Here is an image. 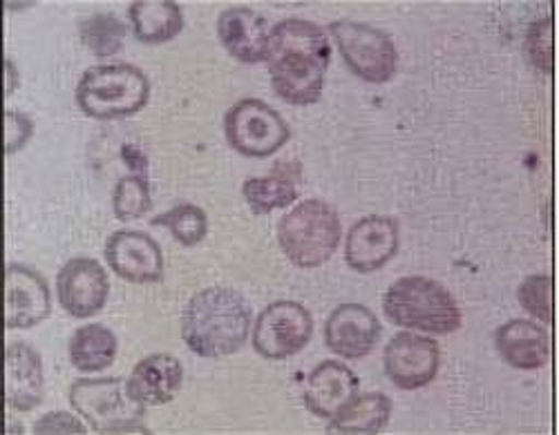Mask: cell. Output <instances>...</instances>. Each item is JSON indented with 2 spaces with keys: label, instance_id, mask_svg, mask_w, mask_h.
<instances>
[{
  "label": "cell",
  "instance_id": "1",
  "mask_svg": "<svg viewBox=\"0 0 559 435\" xmlns=\"http://www.w3.org/2000/svg\"><path fill=\"white\" fill-rule=\"evenodd\" d=\"M266 68L273 92L289 106L320 101L332 63V45L320 25L285 19L271 27Z\"/></svg>",
  "mask_w": 559,
  "mask_h": 435
},
{
  "label": "cell",
  "instance_id": "2",
  "mask_svg": "<svg viewBox=\"0 0 559 435\" xmlns=\"http://www.w3.org/2000/svg\"><path fill=\"white\" fill-rule=\"evenodd\" d=\"M251 306L242 293L226 286L200 290L181 315V337L191 353L209 360L238 353L251 333Z\"/></svg>",
  "mask_w": 559,
  "mask_h": 435
},
{
  "label": "cell",
  "instance_id": "3",
  "mask_svg": "<svg viewBox=\"0 0 559 435\" xmlns=\"http://www.w3.org/2000/svg\"><path fill=\"white\" fill-rule=\"evenodd\" d=\"M383 311L392 324L430 335H450L463 322L450 290L421 275L396 279L383 298Z\"/></svg>",
  "mask_w": 559,
  "mask_h": 435
},
{
  "label": "cell",
  "instance_id": "4",
  "mask_svg": "<svg viewBox=\"0 0 559 435\" xmlns=\"http://www.w3.org/2000/svg\"><path fill=\"white\" fill-rule=\"evenodd\" d=\"M148 101L151 81L130 63L90 68L76 85V104L90 119L115 121L134 117Z\"/></svg>",
  "mask_w": 559,
  "mask_h": 435
},
{
  "label": "cell",
  "instance_id": "5",
  "mask_svg": "<svg viewBox=\"0 0 559 435\" xmlns=\"http://www.w3.org/2000/svg\"><path fill=\"white\" fill-rule=\"evenodd\" d=\"M343 237V223L334 206L322 200H305L277 223L280 249L298 268L328 264Z\"/></svg>",
  "mask_w": 559,
  "mask_h": 435
},
{
  "label": "cell",
  "instance_id": "6",
  "mask_svg": "<svg viewBox=\"0 0 559 435\" xmlns=\"http://www.w3.org/2000/svg\"><path fill=\"white\" fill-rule=\"evenodd\" d=\"M70 404L97 433H139L146 426V404L139 402L123 377L76 379L70 386Z\"/></svg>",
  "mask_w": 559,
  "mask_h": 435
},
{
  "label": "cell",
  "instance_id": "7",
  "mask_svg": "<svg viewBox=\"0 0 559 435\" xmlns=\"http://www.w3.org/2000/svg\"><path fill=\"white\" fill-rule=\"evenodd\" d=\"M330 32L347 68L367 83H388L399 68L394 40L379 27L358 21H334Z\"/></svg>",
  "mask_w": 559,
  "mask_h": 435
},
{
  "label": "cell",
  "instance_id": "8",
  "mask_svg": "<svg viewBox=\"0 0 559 435\" xmlns=\"http://www.w3.org/2000/svg\"><path fill=\"white\" fill-rule=\"evenodd\" d=\"M224 134L236 153L251 159H266L292 138V128L269 104L242 99L226 112Z\"/></svg>",
  "mask_w": 559,
  "mask_h": 435
},
{
  "label": "cell",
  "instance_id": "9",
  "mask_svg": "<svg viewBox=\"0 0 559 435\" xmlns=\"http://www.w3.org/2000/svg\"><path fill=\"white\" fill-rule=\"evenodd\" d=\"M313 335V317L298 302L280 300L262 309L253 324V349L266 360L298 355Z\"/></svg>",
  "mask_w": 559,
  "mask_h": 435
},
{
  "label": "cell",
  "instance_id": "10",
  "mask_svg": "<svg viewBox=\"0 0 559 435\" xmlns=\"http://www.w3.org/2000/svg\"><path fill=\"white\" fill-rule=\"evenodd\" d=\"M383 364L396 389L416 391L437 377L441 366V349L432 337L403 330L388 342Z\"/></svg>",
  "mask_w": 559,
  "mask_h": 435
},
{
  "label": "cell",
  "instance_id": "11",
  "mask_svg": "<svg viewBox=\"0 0 559 435\" xmlns=\"http://www.w3.org/2000/svg\"><path fill=\"white\" fill-rule=\"evenodd\" d=\"M399 246V221L388 215H369L349 228L345 239V262L356 273H377L396 257Z\"/></svg>",
  "mask_w": 559,
  "mask_h": 435
},
{
  "label": "cell",
  "instance_id": "12",
  "mask_svg": "<svg viewBox=\"0 0 559 435\" xmlns=\"http://www.w3.org/2000/svg\"><path fill=\"white\" fill-rule=\"evenodd\" d=\"M57 295L66 313L76 319L97 315L110 295L108 273L97 259L74 257L59 270Z\"/></svg>",
  "mask_w": 559,
  "mask_h": 435
},
{
  "label": "cell",
  "instance_id": "13",
  "mask_svg": "<svg viewBox=\"0 0 559 435\" xmlns=\"http://www.w3.org/2000/svg\"><path fill=\"white\" fill-rule=\"evenodd\" d=\"M106 259L112 273L130 283H157L164 279V253L142 230H117L106 241Z\"/></svg>",
  "mask_w": 559,
  "mask_h": 435
},
{
  "label": "cell",
  "instance_id": "14",
  "mask_svg": "<svg viewBox=\"0 0 559 435\" xmlns=\"http://www.w3.org/2000/svg\"><path fill=\"white\" fill-rule=\"evenodd\" d=\"M383 335L379 317L362 304H341L324 322V345L343 360H362Z\"/></svg>",
  "mask_w": 559,
  "mask_h": 435
},
{
  "label": "cell",
  "instance_id": "15",
  "mask_svg": "<svg viewBox=\"0 0 559 435\" xmlns=\"http://www.w3.org/2000/svg\"><path fill=\"white\" fill-rule=\"evenodd\" d=\"M52 295L48 279L38 270L10 264L5 273V324L8 328H34L50 317Z\"/></svg>",
  "mask_w": 559,
  "mask_h": 435
},
{
  "label": "cell",
  "instance_id": "16",
  "mask_svg": "<svg viewBox=\"0 0 559 435\" xmlns=\"http://www.w3.org/2000/svg\"><path fill=\"white\" fill-rule=\"evenodd\" d=\"M358 396V375L336 360L320 362L305 384V407L320 420H336Z\"/></svg>",
  "mask_w": 559,
  "mask_h": 435
},
{
  "label": "cell",
  "instance_id": "17",
  "mask_svg": "<svg viewBox=\"0 0 559 435\" xmlns=\"http://www.w3.org/2000/svg\"><path fill=\"white\" fill-rule=\"evenodd\" d=\"M217 36L236 61L247 65L266 61L271 27L262 14L247 8L226 10L217 19Z\"/></svg>",
  "mask_w": 559,
  "mask_h": 435
},
{
  "label": "cell",
  "instance_id": "18",
  "mask_svg": "<svg viewBox=\"0 0 559 435\" xmlns=\"http://www.w3.org/2000/svg\"><path fill=\"white\" fill-rule=\"evenodd\" d=\"M5 402L16 413L34 411L45 398V373L38 351L12 342L5 351Z\"/></svg>",
  "mask_w": 559,
  "mask_h": 435
},
{
  "label": "cell",
  "instance_id": "19",
  "mask_svg": "<svg viewBox=\"0 0 559 435\" xmlns=\"http://www.w3.org/2000/svg\"><path fill=\"white\" fill-rule=\"evenodd\" d=\"M495 345L506 364L520 371H537L550 360V337L531 319H510L495 333Z\"/></svg>",
  "mask_w": 559,
  "mask_h": 435
},
{
  "label": "cell",
  "instance_id": "20",
  "mask_svg": "<svg viewBox=\"0 0 559 435\" xmlns=\"http://www.w3.org/2000/svg\"><path fill=\"white\" fill-rule=\"evenodd\" d=\"M139 402L146 407H162L175 400L183 384V366L170 353H153L132 368L128 379Z\"/></svg>",
  "mask_w": 559,
  "mask_h": 435
},
{
  "label": "cell",
  "instance_id": "21",
  "mask_svg": "<svg viewBox=\"0 0 559 435\" xmlns=\"http://www.w3.org/2000/svg\"><path fill=\"white\" fill-rule=\"evenodd\" d=\"M302 168L298 161H277L264 177H251L242 185V195L255 215L292 206L300 195Z\"/></svg>",
  "mask_w": 559,
  "mask_h": 435
},
{
  "label": "cell",
  "instance_id": "22",
  "mask_svg": "<svg viewBox=\"0 0 559 435\" xmlns=\"http://www.w3.org/2000/svg\"><path fill=\"white\" fill-rule=\"evenodd\" d=\"M128 19L136 40L146 45L168 43L183 29L181 8L173 0H136L128 10Z\"/></svg>",
  "mask_w": 559,
  "mask_h": 435
},
{
  "label": "cell",
  "instance_id": "23",
  "mask_svg": "<svg viewBox=\"0 0 559 435\" xmlns=\"http://www.w3.org/2000/svg\"><path fill=\"white\" fill-rule=\"evenodd\" d=\"M70 362L81 373H99L108 368L119 351L117 335L104 324H87L70 337Z\"/></svg>",
  "mask_w": 559,
  "mask_h": 435
},
{
  "label": "cell",
  "instance_id": "24",
  "mask_svg": "<svg viewBox=\"0 0 559 435\" xmlns=\"http://www.w3.org/2000/svg\"><path fill=\"white\" fill-rule=\"evenodd\" d=\"M392 400L385 394L358 396L336 420L330 422L334 433H379L390 424Z\"/></svg>",
  "mask_w": 559,
  "mask_h": 435
},
{
  "label": "cell",
  "instance_id": "25",
  "mask_svg": "<svg viewBox=\"0 0 559 435\" xmlns=\"http://www.w3.org/2000/svg\"><path fill=\"white\" fill-rule=\"evenodd\" d=\"M79 34L92 55L106 59L121 52L128 29L115 14H97L81 23Z\"/></svg>",
  "mask_w": 559,
  "mask_h": 435
},
{
  "label": "cell",
  "instance_id": "26",
  "mask_svg": "<svg viewBox=\"0 0 559 435\" xmlns=\"http://www.w3.org/2000/svg\"><path fill=\"white\" fill-rule=\"evenodd\" d=\"M153 226H164L181 246H198L209 234V215L195 204H179L153 219Z\"/></svg>",
  "mask_w": 559,
  "mask_h": 435
},
{
  "label": "cell",
  "instance_id": "27",
  "mask_svg": "<svg viewBox=\"0 0 559 435\" xmlns=\"http://www.w3.org/2000/svg\"><path fill=\"white\" fill-rule=\"evenodd\" d=\"M153 208L151 183L142 174L121 177L112 192V210L119 221H136Z\"/></svg>",
  "mask_w": 559,
  "mask_h": 435
},
{
  "label": "cell",
  "instance_id": "28",
  "mask_svg": "<svg viewBox=\"0 0 559 435\" xmlns=\"http://www.w3.org/2000/svg\"><path fill=\"white\" fill-rule=\"evenodd\" d=\"M518 300L535 319L552 322V277L548 273L528 275L518 290Z\"/></svg>",
  "mask_w": 559,
  "mask_h": 435
},
{
  "label": "cell",
  "instance_id": "29",
  "mask_svg": "<svg viewBox=\"0 0 559 435\" xmlns=\"http://www.w3.org/2000/svg\"><path fill=\"white\" fill-rule=\"evenodd\" d=\"M524 50L528 61L546 72L552 74V65H555V45H552V19H539L528 27L526 40H524Z\"/></svg>",
  "mask_w": 559,
  "mask_h": 435
},
{
  "label": "cell",
  "instance_id": "30",
  "mask_svg": "<svg viewBox=\"0 0 559 435\" xmlns=\"http://www.w3.org/2000/svg\"><path fill=\"white\" fill-rule=\"evenodd\" d=\"M5 128H8V155H16L19 150H23L27 141L34 134V123L27 114L19 112V110H8L5 112Z\"/></svg>",
  "mask_w": 559,
  "mask_h": 435
},
{
  "label": "cell",
  "instance_id": "31",
  "mask_svg": "<svg viewBox=\"0 0 559 435\" xmlns=\"http://www.w3.org/2000/svg\"><path fill=\"white\" fill-rule=\"evenodd\" d=\"M85 431H87V426L79 418H74L66 411H55V413L43 415L34 424V433H85Z\"/></svg>",
  "mask_w": 559,
  "mask_h": 435
},
{
  "label": "cell",
  "instance_id": "32",
  "mask_svg": "<svg viewBox=\"0 0 559 435\" xmlns=\"http://www.w3.org/2000/svg\"><path fill=\"white\" fill-rule=\"evenodd\" d=\"M5 70H8V89H5V96H12L14 89H16V85H19V72H16L12 59L5 61Z\"/></svg>",
  "mask_w": 559,
  "mask_h": 435
}]
</instances>
